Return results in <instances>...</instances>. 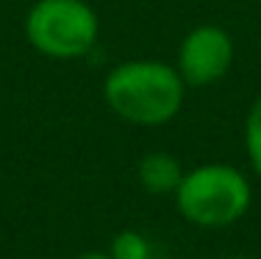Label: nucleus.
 Wrapping results in <instances>:
<instances>
[{
    "label": "nucleus",
    "instance_id": "nucleus-1",
    "mask_svg": "<svg viewBox=\"0 0 261 259\" xmlns=\"http://www.w3.org/2000/svg\"><path fill=\"white\" fill-rule=\"evenodd\" d=\"M186 98V84L175 64L159 59H130L111 67L103 78V101L130 126L156 128L175 120Z\"/></svg>",
    "mask_w": 261,
    "mask_h": 259
},
{
    "label": "nucleus",
    "instance_id": "nucleus-2",
    "mask_svg": "<svg viewBox=\"0 0 261 259\" xmlns=\"http://www.w3.org/2000/svg\"><path fill=\"white\" fill-rule=\"evenodd\" d=\"M25 39L45 59L75 61L95 51L100 17L86 0H36L25 14Z\"/></svg>",
    "mask_w": 261,
    "mask_h": 259
},
{
    "label": "nucleus",
    "instance_id": "nucleus-3",
    "mask_svg": "<svg viewBox=\"0 0 261 259\" xmlns=\"http://www.w3.org/2000/svg\"><path fill=\"white\" fill-rule=\"evenodd\" d=\"M178 212L189 223L222 229L231 226L250 206V184L233 164L211 162L184 173L175 190Z\"/></svg>",
    "mask_w": 261,
    "mask_h": 259
},
{
    "label": "nucleus",
    "instance_id": "nucleus-4",
    "mask_svg": "<svg viewBox=\"0 0 261 259\" xmlns=\"http://www.w3.org/2000/svg\"><path fill=\"white\" fill-rule=\"evenodd\" d=\"M233 64V39L222 26L203 22L181 39L175 70L186 86H211L228 76Z\"/></svg>",
    "mask_w": 261,
    "mask_h": 259
},
{
    "label": "nucleus",
    "instance_id": "nucleus-5",
    "mask_svg": "<svg viewBox=\"0 0 261 259\" xmlns=\"http://www.w3.org/2000/svg\"><path fill=\"white\" fill-rule=\"evenodd\" d=\"M184 178L181 162H178L172 153L156 151V153H147L145 159L139 162V184L153 195H170L178 190Z\"/></svg>",
    "mask_w": 261,
    "mask_h": 259
},
{
    "label": "nucleus",
    "instance_id": "nucleus-6",
    "mask_svg": "<svg viewBox=\"0 0 261 259\" xmlns=\"http://www.w3.org/2000/svg\"><path fill=\"white\" fill-rule=\"evenodd\" d=\"M245 148L253 170L261 176V95L250 103V112L245 120Z\"/></svg>",
    "mask_w": 261,
    "mask_h": 259
},
{
    "label": "nucleus",
    "instance_id": "nucleus-7",
    "mask_svg": "<svg viewBox=\"0 0 261 259\" xmlns=\"http://www.w3.org/2000/svg\"><path fill=\"white\" fill-rule=\"evenodd\" d=\"M111 256L114 259H147L150 256V243L139 231H120L111 240Z\"/></svg>",
    "mask_w": 261,
    "mask_h": 259
},
{
    "label": "nucleus",
    "instance_id": "nucleus-8",
    "mask_svg": "<svg viewBox=\"0 0 261 259\" xmlns=\"http://www.w3.org/2000/svg\"><path fill=\"white\" fill-rule=\"evenodd\" d=\"M75 259H114L111 254H103V251H86V254H81Z\"/></svg>",
    "mask_w": 261,
    "mask_h": 259
},
{
    "label": "nucleus",
    "instance_id": "nucleus-9",
    "mask_svg": "<svg viewBox=\"0 0 261 259\" xmlns=\"http://www.w3.org/2000/svg\"><path fill=\"white\" fill-rule=\"evenodd\" d=\"M231 259H250V256H231Z\"/></svg>",
    "mask_w": 261,
    "mask_h": 259
}]
</instances>
